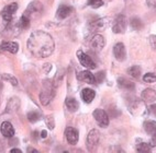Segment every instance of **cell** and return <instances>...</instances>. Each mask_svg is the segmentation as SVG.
I'll list each match as a JSON object with an SVG mask.
<instances>
[{"label":"cell","instance_id":"cell-9","mask_svg":"<svg viewBox=\"0 0 156 153\" xmlns=\"http://www.w3.org/2000/svg\"><path fill=\"white\" fill-rule=\"evenodd\" d=\"M92 116L96 119V121L98 122V125L102 127V128H106L109 125V116L106 111L101 108H97L92 113Z\"/></svg>","mask_w":156,"mask_h":153},{"label":"cell","instance_id":"cell-3","mask_svg":"<svg viewBox=\"0 0 156 153\" xmlns=\"http://www.w3.org/2000/svg\"><path fill=\"white\" fill-rule=\"evenodd\" d=\"M128 108L130 111L131 114H133L134 116H139V115H143L145 111V102L143 100H140L137 98H134V96H131V98H128Z\"/></svg>","mask_w":156,"mask_h":153},{"label":"cell","instance_id":"cell-16","mask_svg":"<svg viewBox=\"0 0 156 153\" xmlns=\"http://www.w3.org/2000/svg\"><path fill=\"white\" fill-rule=\"evenodd\" d=\"M72 12H73L72 7L66 6V5H61L58 7V9H57V12H56V18L59 20H64L69 17Z\"/></svg>","mask_w":156,"mask_h":153},{"label":"cell","instance_id":"cell-34","mask_svg":"<svg viewBox=\"0 0 156 153\" xmlns=\"http://www.w3.org/2000/svg\"><path fill=\"white\" fill-rule=\"evenodd\" d=\"M150 44L152 48L156 49V35H151L150 36Z\"/></svg>","mask_w":156,"mask_h":153},{"label":"cell","instance_id":"cell-6","mask_svg":"<svg viewBox=\"0 0 156 153\" xmlns=\"http://www.w3.org/2000/svg\"><path fill=\"white\" fill-rule=\"evenodd\" d=\"M126 24H128V21H126V18L124 14H119V15H117V18H115L113 21V25H112L113 33H115V34L124 33L126 30Z\"/></svg>","mask_w":156,"mask_h":153},{"label":"cell","instance_id":"cell-17","mask_svg":"<svg viewBox=\"0 0 156 153\" xmlns=\"http://www.w3.org/2000/svg\"><path fill=\"white\" fill-rule=\"evenodd\" d=\"M0 50L9 52L11 54H17L19 50V44L17 42H2L0 45Z\"/></svg>","mask_w":156,"mask_h":153},{"label":"cell","instance_id":"cell-19","mask_svg":"<svg viewBox=\"0 0 156 153\" xmlns=\"http://www.w3.org/2000/svg\"><path fill=\"white\" fill-rule=\"evenodd\" d=\"M95 96H96V92L92 89L86 88V89H84L81 91V98L87 104L91 103L92 101H94V98H95Z\"/></svg>","mask_w":156,"mask_h":153},{"label":"cell","instance_id":"cell-21","mask_svg":"<svg viewBox=\"0 0 156 153\" xmlns=\"http://www.w3.org/2000/svg\"><path fill=\"white\" fill-rule=\"evenodd\" d=\"M27 118H28V120L30 122L34 124V122H37L39 120L42 119L43 115L40 111H36V109H34V111H29L28 114H27Z\"/></svg>","mask_w":156,"mask_h":153},{"label":"cell","instance_id":"cell-31","mask_svg":"<svg viewBox=\"0 0 156 153\" xmlns=\"http://www.w3.org/2000/svg\"><path fill=\"white\" fill-rule=\"evenodd\" d=\"M103 5H105V0H88V6L94 9L100 8Z\"/></svg>","mask_w":156,"mask_h":153},{"label":"cell","instance_id":"cell-23","mask_svg":"<svg viewBox=\"0 0 156 153\" xmlns=\"http://www.w3.org/2000/svg\"><path fill=\"white\" fill-rule=\"evenodd\" d=\"M143 127H144V130L146 134L151 135V136L156 134V121H154V120H146V121H144Z\"/></svg>","mask_w":156,"mask_h":153},{"label":"cell","instance_id":"cell-1","mask_svg":"<svg viewBox=\"0 0 156 153\" xmlns=\"http://www.w3.org/2000/svg\"><path fill=\"white\" fill-rule=\"evenodd\" d=\"M55 48L53 37L44 31L37 30L31 33L28 39V49L36 58H46Z\"/></svg>","mask_w":156,"mask_h":153},{"label":"cell","instance_id":"cell-7","mask_svg":"<svg viewBox=\"0 0 156 153\" xmlns=\"http://www.w3.org/2000/svg\"><path fill=\"white\" fill-rule=\"evenodd\" d=\"M18 8H19V7H18V3L13 2V3L8 5V6H6L1 10V17L5 20V22H7V23L12 22L13 15H14V13L17 12Z\"/></svg>","mask_w":156,"mask_h":153},{"label":"cell","instance_id":"cell-14","mask_svg":"<svg viewBox=\"0 0 156 153\" xmlns=\"http://www.w3.org/2000/svg\"><path fill=\"white\" fill-rule=\"evenodd\" d=\"M77 79L79 81H81V82H86V83H89V84H96L95 75H92L89 70H84V71L78 72Z\"/></svg>","mask_w":156,"mask_h":153},{"label":"cell","instance_id":"cell-18","mask_svg":"<svg viewBox=\"0 0 156 153\" xmlns=\"http://www.w3.org/2000/svg\"><path fill=\"white\" fill-rule=\"evenodd\" d=\"M142 100L146 104H152L156 101V92L153 89H145L142 92Z\"/></svg>","mask_w":156,"mask_h":153},{"label":"cell","instance_id":"cell-35","mask_svg":"<svg viewBox=\"0 0 156 153\" xmlns=\"http://www.w3.org/2000/svg\"><path fill=\"white\" fill-rule=\"evenodd\" d=\"M148 111H150V113L152 115H154V116L156 117V104L152 103L150 105V108H148Z\"/></svg>","mask_w":156,"mask_h":153},{"label":"cell","instance_id":"cell-25","mask_svg":"<svg viewBox=\"0 0 156 153\" xmlns=\"http://www.w3.org/2000/svg\"><path fill=\"white\" fill-rule=\"evenodd\" d=\"M135 149H136L137 152L147 153L152 151V145H151V143H146V142H139L135 145Z\"/></svg>","mask_w":156,"mask_h":153},{"label":"cell","instance_id":"cell-11","mask_svg":"<svg viewBox=\"0 0 156 153\" xmlns=\"http://www.w3.org/2000/svg\"><path fill=\"white\" fill-rule=\"evenodd\" d=\"M113 55L114 58L118 61H124L126 58V46L123 43H117L113 47Z\"/></svg>","mask_w":156,"mask_h":153},{"label":"cell","instance_id":"cell-2","mask_svg":"<svg viewBox=\"0 0 156 153\" xmlns=\"http://www.w3.org/2000/svg\"><path fill=\"white\" fill-rule=\"evenodd\" d=\"M55 96V86L51 81H44L43 83V89L40 93V102L43 106H46L52 102V100Z\"/></svg>","mask_w":156,"mask_h":153},{"label":"cell","instance_id":"cell-38","mask_svg":"<svg viewBox=\"0 0 156 153\" xmlns=\"http://www.w3.org/2000/svg\"><path fill=\"white\" fill-rule=\"evenodd\" d=\"M10 152L11 153H22V151L20 150V149H17V148H14V149H11V150H10Z\"/></svg>","mask_w":156,"mask_h":153},{"label":"cell","instance_id":"cell-27","mask_svg":"<svg viewBox=\"0 0 156 153\" xmlns=\"http://www.w3.org/2000/svg\"><path fill=\"white\" fill-rule=\"evenodd\" d=\"M1 78L5 81H8L9 83H11L13 86H17L18 84H19L18 79L16 78L13 75H10V73H2V75H1Z\"/></svg>","mask_w":156,"mask_h":153},{"label":"cell","instance_id":"cell-32","mask_svg":"<svg viewBox=\"0 0 156 153\" xmlns=\"http://www.w3.org/2000/svg\"><path fill=\"white\" fill-rule=\"evenodd\" d=\"M143 81L146 83H154V82H156V75L152 72H148L143 75Z\"/></svg>","mask_w":156,"mask_h":153},{"label":"cell","instance_id":"cell-24","mask_svg":"<svg viewBox=\"0 0 156 153\" xmlns=\"http://www.w3.org/2000/svg\"><path fill=\"white\" fill-rule=\"evenodd\" d=\"M108 22H107V19H98L94 22H91V30H100V28H107Z\"/></svg>","mask_w":156,"mask_h":153},{"label":"cell","instance_id":"cell-39","mask_svg":"<svg viewBox=\"0 0 156 153\" xmlns=\"http://www.w3.org/2000/svg\"><path fill=\"white\" fill-rule=\"evenodd\" d=\"M28 151H29V152H34V153H37V152H39L37 150H35V149H32V148H29Z\"/></svg>","mask_w":156,"mask_h":153},{"label":"cell","instance_id":"cell-4","mask_svg":"<svg viewBox=\"0 0 156 153\" xmlns=\"http://www.w3.org/2000/svg\"><path fill=\"white\" fill-rule=\"evenodd\" d=\"M43 13V5L40 1H32L28 6V8L25 9L24 15L28 17L30 20L37 19L41 17V14Z\"/></svg>","mask_w":156,"mask_h":153},{"label":"cell","instance_id":"cell-15","mask_svg":"<svg viewBox=\"0 0 156 153\" xmlns=\"http://www.w3.org/2000/svg\"><path fill=\"white\" fill-rule=\"evenodd\" d=\"M106 45V41H105V37L100 34H96L95 36L92 37L91 39V48L96 52H100Z\"/></svg>","mask_w":156,"mask_h":153},{"label":"cell","instance_id":"cell-37","mask_svg":"<svg viewBox=\"0 0 156 153\" xmlns=\"http://www.w3.org/2000/svg\"><path fill=\"white\" fill-rule=\"evenodd\" d=\"M46 137H48V132H46V130L41 131V138H43V139H45Z\"/></svg>","mask_w":156,"mask_h":153},{"label":"cell","instance_id":"cell-36","mask_svg":"<svg viewBox=\"0 0 156 153\" xmlns=\"http://www.w3.org/2000/svg\"><path fill=\"white\" fill-rule=\"evenodd\" d=\"M146 2L150 7H153V8H156V0H146Z\"/></svg>","mask_w":156,"mask_h":153},{"label":"cell","instance_id":"cell-30","mask_svg":"<svg viewBox=\"0 0 156 153\" xmlns=\"http://www.w3.org/2000/svg\"><path fill=\"white\" fill-rule=\"evenodd\" d=\"M131 28L135 31H139L143 28V23L139 18H133L131 20Z\"/></svg>","mask_w":156,"mask_h":153},{"label":"cell","instance_id":"cell-8","mask_svg":"<svg viewBox=\"0 0 156 153\" xmlns=\"http://www.w3.org/2000/svg\"><path fill=\"white\" fill-rule=\"evenodd\" d=\"M77 57H78V60H79V62H80V65L83 66V67L87 68V69H96V62L91 59V57H90L89 55H87V54H85L83 50H78L77 52Z\"/></svg>","mask_w":156,"mask_h":153},{"label":"cell","instance_id":"cell-20","mask_svg":"<svg viewBox=\"0 0 156 153\" xmlns=\"http://www.w3.org/2000/svg\"><path fill=\"white\" fill-rule=\"evenodd\" d=\"M118 84H119L120 88L126 90V91H133L134 88H135V85H134L133 82H131V81L128 80V79H126V78H119L118 79Z\"/></svg>","mask_w":156,"mask_h":153},{"label":"cell","instance_id":"cell-33","mask_svg":"<svg viewBox=\"0 0 156 153\" xmlns=\"http://www.w3.org/2000/svg\"><path fill=\"white\" fill-rule=\"evenodd\" d=\"M96 82H98V83H101L103 81V79H105V71H99V72L96 75Z\"/></svg>","mask_w":156,"mask_h":153},{"label":"cell","instance_id":"cell-22","mask_svg":"<svg viewBox=\"0 0 156 153\" xmlns=\"http://www.w3.org/2000/svg\"><path fill=\"white\" fill-rule=\"evenodd\" d=\"M65 106L67 107L68 111H72V113H74L79 108V104L74 98H67L65 100Z\"/></svg>","mask_w":156,"mask_h":153},{"label":"cell","instance_id":"cell-28","mask_svg":"<svg viewBox=\"0 0 156 153\" xmlns=\"http://www.w3.org/2000/svg\"><path fill=\"white\" fill-rule=\"evenodd\" d=\"M30 22L31 20L28 17H25L24 14H22V17L20 18V20L18 21V25L21 30H24V28H28L30 26Z\"/></svg>","mask_w":156,"mask_h":153},{"label":"cell","instance_id":"cell-26","mask_svg":"<svg viewBox=\"0 0 156 153\" xmlns=\"http://www.w3.org/2000/svg\"><path fill=\"white\" fill-rule=\"evenodd\" d=\"M128 73L131 75V77H133V78L139 79L141 73H142V69H141L140 66H132L131 68L128 69Z\"/></svg>","mask_w":156,"mask_h":153},{"label":"cell","instance_id":"cell-10","mask_svg":"<svg viewBox=\"0 0 156 153\" xmlns=\"http://www.w3.org/2000/svg\"><path fill=\"white\" fill-rule=\"evenodd\" d=\"M65 138H66V141L72 145H77L78 139H79V134H78V130L75 129L74 127H67L65 129Z\"/></svg>","mask_w":156,"mask_h":153},{"label":"cell","instance_id":"cell-5","mask_svg":"<svg viewBox=\"0 0 156 153\" xmlns=\"http://www.w3.org/2000/svg\"><path fill=\"white\" fill-rule=\"evenodd\" d=\"M99 141H100V132L97 129H91L86 139V145L87 148H88V150L94 152L97 149L98 145H99Z\"/></svg>","mask_w":156,"mask_h":153},{"label":"cell","instance_id":"cell-12","mask_svg":"<svg viewBox=\"0 0 156 153\" xmlns=\"http://www.w3.org/2000/svg\"><path fill=\"white\" fill-rule=\"evenodd\" d=\"M0 131H1V135H2L5 138H12L14 136V128L12 124L10 121H3L1 125H0Z\"/></svg>","mask_w":156,"mask_h":153},{"label":"cell","instance_id":"cell-13","mask_svg":"<svg viewBox=\"0 0 156 153\" xmlns=\"http://www.w3.org/2000/svg\"><path fill=\"white\" fill-rule=\"evenodd\" d=\"M20 105H21V101H20V98H17V96H12V98L8 101V103H7L6 113H9V114L16 113V111H19Z\"/></svg>","mask_w":156,"mask_h":153},{"label":"cell","instance_id":"cell-29","mask_svg":"<svg viewBox=\"0 0 156 153\" xmlns=\"http://www.w3.org/2000/svg\"><path fill=\"white\" fill-rule=\"evenodd\" d=\"M44 121H45V125L48 126V129L53 130V129L55 128V119H54L53 115H48V116H45Z\"/></svg>","mask_w":156,"mask_h":153}]
</instances>
